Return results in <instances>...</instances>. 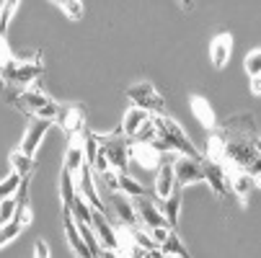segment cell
<instances>
[{"label":"cell","instance_id":"cell-20","mask_svg":"<svg viewBox=\"0 0 261 258\" xmlns=\"http://www.w3.org/2000/svg\"><path fill=\"white\" fill-rule=\"evenodd\" d=\"M147 119H150V114H147V111H142V108H137V106H129L127 111H124L122 127H119L122 137H135V134H137V129H140Z\"/></svg>","mask_w":261,"mask_h":258},{"label":"cell","instance_id":"cell-5","mask_svg":"<svg viewBox=\"0 0 261 258\" xmlns=\"http://www.w3.org/2000/svg\"><path fill=\"white\" fill-rule=\"evenodd\" d=\"M6 101L11 106H16L18 111H26L34 117L39 108H44L49 103V96H44L39 91H6Z\"/></svg>","mask_w":261,"mask_h":258},{"label":"cell","instance_id":"cell-9","mask_svg":"<svg viewBox=\"0 0 261 258\" xmlns=\"http://www.w3.org/2000/svg\"><path fill=\"white\" fill-rule=\"evenodd\" d=\"M132 207H135V214H137V222L145 225V230H150V227H166V219H163L161 209L150 202V196L132 199Z\"/></svg>","mask_w":261,"mask_h":258},{"label":"cell","instance_id":"cell-3","mask_svg":"<svg viewBox=\"0 0 261 258\" xmlns=\"http://www.w3.org/2000/svg\"><path fill=\"white\" fill-rule=\"evenodd\" d=\"M98 137V145H101V150L109 160V168L111 170H117V173H127V163H129V142L127 137H122V132L117 129L114 134H109V137Z\"/></svg>","mask_w":261,"mask_h":258},{"label":"cell","instance_id":"cell-41","mask_svg":"<svg viewBox=\"0 0 261 258\" xmlns=\"http://www.w3.org/2000/svg\"><path fill=\"white\" fill-rule=\"evenodd\" d=\"M178 8L189 13V11H194V3H192V0H181V3H178Z\"/></svg>","mask_w":261,"mask_h":258},{"label":"cell","instance_id":"cell-8","mask_svg":"<svg viewBox=\"0 0 261 258\" xmlns=\"http://www.w3.org/2000/svg\"><path fill=\"white\" fill-rule=\"evenodd\" d=\"M91 227H93V233H96V238H98V245H101L103 250H114V253H119V238H117V230L111 227V222L106 219L103 212H96V209H93V214H91Z\"/></svg>","mask_w":261,"mask_h":258},{"label":"cell","instance_id":"cell-14","mask_svg":"<svg viewBox=\"0 0 261 258\" xmlns=\"http://www.w3.org/2000/svg\"><path fill=\"white\" fill-rule=\"evenodd\" d=\"M230 52H233V36L230 34H217L212 44H210V62L215 70H222L230 62Z\"/></svg>","mask_w":261,"mask_h":258},{"label":"cell","instance_id":"cell-1","mask_svg":"<svg viewBox=\"0 0 261 258\" xmlns=\"http://www.w3.org/2000/svg\"><path fill=\"white\" fill-rule=\"evenodd\" d=\"M153 122H155V129H158V139L153 142V147H155L161 155H166V153H181L184 158L202 163L199 150L192 145V139L186 137V132H184V129H181L168 114L153 117Z\"/></svg>","mask_w":261,"mask_h":258},{"label":"cell","instance_id":"cell-31","mask_svg":"<svg viewBox=\"0 0 261 258\" xmlns=\"http://www.w3.org/2000/svg\"><path fill=\"white\" fill-rule=\"evenodd\" d=\"M21 181H23V178H21L18 173H13V170H11L3 181H0V202H3V199H13L16 191H18V186H21Z\"/></svg>","mask_w":261,"mask_h":258},{"label":"cell","instance_id":"cell-29","mask_svg":"<svg viewBox=\"0 0 261 258\" xmlns=\"http://www.w3.org/2000/svg\"><path fill=\"white\" fill-rule=\"evenodd\" d=\"M55 6L70 18V21H81L86 16V6L81 0H55Z\"/></svg>","mask_w":261,"mask_h":258},{"label":"cell","instance_id":"cell-15","mask_svg":"<svg viewBox=\"0 0 261 258\" xmlns=\"http://www.w3.org/2000/svg\"><path fill=\"white\" fill-rule=\"evenodd\" d=\"M83 165H86V153H83V139L78 134V137H70V142H67L62 170H67L70 176H78Z\"/></svg>","mask_w":261,"mask_h":258},{"label":"cell","instance_id":"cell-36","mask_svg":"<svg viewBox=\"0 0 261 258\" xmlns=\"http://www.w3.org/2000/svg\"><path fill=\"white\" fill-rule=\"evenodd\" d=\"M13 219H16L18 225H23V227H26V225H31V207H29V204H18V209H16V217H13Z\"/></svg>","mask_w":261,"mask_h":258},{"label":"cell","instance_id":"cell-22","mask_svg":"<svg viewBox=\"0 0 261 258\" xmlns=\"http://www.w3.org/2000/svg\"><path fill=\"white\" fill-rule=\"evenodd\" d=\"M178 212H181V186H176L173 194H171L168 199H163V209H161V214H163V219H166V227H168V230L176 227V222H178Z\"/></svg>","mask_w":261,"mask_h":258},{"label":"cell","instance_id":"cell-33","mask_svg":"<svg viewBox=\"0 0 261 258\" xmlns=\"http://www.w3.org/2000/svg\"><path fill=\"white\" fill-rule=\"evenodd\" d=\"M246 72H248V78H258L261 75V49L256 47V49H251L248 54H246Z\"/></svg>","mask_w":261,"mask_h":258},{"label":"cell","instance_id":"cell-2","mask_svg":"<svg viewBox=\"0 0 261 258\" xmlns=\"http://www.w3.org/2000/svg\"><path fill=\"white\" fill-rule=\"evenodd\" d=\"M0 70H3V83H11V85H18L21 91H29V85L44 75V65L42 60H34V62H23L18 57H11L8 62L0 65Z\"/></svg>","mask_w":261,"mask_h":258},{"label":"cell","instance_id":"cell-12","mask_svg":"<svg viewBox=\"0 0 261 258\" xmlns=\"http://www.w3.org/2000/svg\"><path fill=\"white\" fill-rule=\"evenodd\" d=\"M199 165H202V181L210 183V189H212L217 196H225V194H228V176H225V170L220 168V163L202 158Z\"/></svg>","mask_w":261,"mask_h":258},{"label":"cell","instance_id":"cell-18","mask_svg":"<svg viewBox=\"0 0 261 258\" xmlns=\"http://www.w3.org/2000/svg\"><path fill=\"white\" fill-rule=\"evenodd\" d=\"M111 207H114V212H117V217H119V222H122L124 227H137V225H140L129 196H124V194L114 191V194H111Z\"/></svg>","mask_w":261,"mask_h":258},{"label":"cell","instance_id":"cell-32","mask_svg":"<svg viewBox=\"0 0 261 258\" xmlns=\"http://www.w3.org/2000/svg\"><path fill=\"white\" fill-rule=\"evenodd\" d=\"M21 233H23V225H18L16 219L6 222L3 227H0V248H3V245H8V243H13V240H16Z\"/></svg>","mask_w":261,"mask_h":258},{"label":"cell","instance_id":"cell-40","mask_svg":"<svg viewBox=\"0 0 261 258\" xmlns=\"http://www.w3.org/2000/svg\"><path fill=\"white\" fill-rule=\"evenodd\" d=\"M98 258H122V255L114 253V250H103V248H101V250H98Z\"/></svg>","mask_w":261,"mask_h":258},{"label":"cell","instance_id":"cell-27","mask_svg":"<svg viewBox=\"0 0 261 258\" xmlns=\"http://www.w3.org/2000/svg\"><path fill=\"white\" fill-rule=\"evenodd\" d=\"M8 160H11V168H13V173H18L21 178H29V173L34 170V158L23 155L21 150H13V153L8 155Z\"/></svg>","mask_w":261,"mask_h":258},{"label":"cell","instance_id":"cell-4","mask_svg":"<svg viewBox=\"0 0 261 258\" xmlns=\"http://www.w3.org/2000/svg\"><path fill=\"white\" fill-rule=\"evenodd\" d=\"M127 98L132 101V106L142 108V111H147V114H158V117L166 114V101H163V96L155 91L153 83H147V80H140V83L129 85V88H127Z\"/></svg>","mask_w":261,"mask_h":258},{"label":"cell","instance_id":"cell-28","mask_svg":"<svg viewBox=\"0 0 261 258\" xmlns=\"http://www.w3.org/2000/svg\"><path fill=\"white\" fill-rule=\"evenodd\" d=\"M16 11H18V0H6L3 8H0V39H3V42L8 36V26H11Z\"/></svg>","mask_w":261,"mask_h":258},{"label":"cell","instance_id":"cell-37","mask_svg":"<svg viewBox=\"0 0 261 258\" xmlns=\"http://www.w3.org/2000/svg\"><path fill=\"white\" fill-rule=\"evenodd\" d=\"M168 233H171L168 227H150V230H147V235H150V238L155 240V245H161V243L168 238Z\"/></svg>","mask_w":261,"mask_h":258},{"label":"cell","instance_id":"cell-11","mask_svg":"<svg viewBox=\"0 0 261 258\" xmlns=\"http://www.w3.org/2000/svg\"><path fill=\"white\" fill-rule=\"evenodd\" d=\"M173 178H176V186H192V183L202 181V165L197 160L189 158H176L173 163Z\"/></svg>","mask_w":261,"mask_h":258},{"label":"cell","instance_id":"cell-21","mask_svg":"<svg viewBox=\"0 0 261 258\" xmlns=\"http://www.w3.org/2000/svg\"><path fill=\"white\" fill-rule=\"evenodd\" d=\"M173 189H176L173 165L163 160V163H161V168H158V178H155V194H158L161 199H168V196L173 194Z\"/></svg>","mask_w":261,"mask_h":258},{"label":"cell","instance_id":"cell-35","mask_svg":"<svg viewBox=\"0 0 261 258\" xmlns=\"http://www.w3.org/2000/svg\"><path fill=\"white\" fill-rule=\"evenodd\" d=\"M98 181H101V183H106V186L111 189V194L119 191V173H117V170H111V168H109L106 173H101V176H98Z\"/></svg>","mask_w":261,"mask_h":258},{"label":"cell","instance_id":"cell-26","mask_svg":"<svg viewBox=\"0 0 261 258\" xmlns=\"http://www.w3.org/2000/svg\"><path fill=\"white\" fill-rule=\"evenodd\" d=\"M119 194L129 196V199H137V196H147L145 186L140 181H135L129 173H119Z\"/></svg>","mask_w":261,"mask_h":258},{"label":"cell","instance_id":"cell-34","mask_svg":"<svg viewBox=\"0 0 261 258\" xmlns=\"http://www.w3.org/2000/svg\"><path fill=\"white\" fill-rule=\"evenodd\" d=\"M16 209H18V202L16 199H3V202H0V227L16 217Z\"/></svg>","mask_w":261,"mask_h":258},{"label":"cell","instance_id":"cell-30","mask_svg":"<svg viewBox=\"0 0 261 258\" xmlns=\"http://www.w3.org/2000/svg\"><path fill=\"white\" fill-rule=\"evenodd\" d=\"M158 139V129H155V122H153V117L147 119L140 129H137V134L132 137V145H153Z\"/></svg>","mask_w":261,"mask_h":258},{"label":"cell","instance_id":"cell-13","mask_svg":"<svg viewBox=\"0 0 261 258\" xmlns=\"http://www.w3.org/2000/svg\"><path fill=\"white\" fill-rule=\"evenodd\" d=\"M228 186H230V191H233L243 204H248L251 194L258 189V181L251 178L246 170H230V173H228Z\"/></svg>","mask_w":261,"mask_h":258},{"label":"cell","instance_id":"cell-10","mask_svg":"<svg viewBox=\"0 0 261 258\" xmlns=\"http://www.w3.org/2000/svg\"><path fill=\"white\" fill-rule=\"evenodd\" d=\"M55 124L62 127L70 137H78L86 129V111H83V106H62V111L55 119Z\"/></svg>","mask_w":261,"mask_h":258},{"label":"cell","instance_id":"cell-7","mask_svg":"<svg viewBox=\"0 0 261 258\" xmlns=\"http://www.w3.org/2000/svg\"><path fill=\"white\" fill-rule=\"evenodd\" d=\"M75 189H78V194L91 204V209H96V212H103V214H106V204L98 199L96 176H93V170H91L88 165H83V168H81V173L75 176Z\"/></svg>","mask_w":261,"mask_h":258},{"label":"cell","instance_id":"cell-24","mask_svg":"<svg viewBox=\"0 0 261 258\" xmlns=\"http://www.w3.org/2000/svg\"><path fill=\"white\" fill-rule=\"evenodd\" d=\"M67 214L75 219V225H91V214H93V209H91V204L78 194L75 199H72V207H70Z\"/></svg>","mask_w":261,"mask_h":258},{"label":"cell","instance_id":"cell-6","mask_svg":"<svg viewBox=\"0 0 261 258\" xmlns=\"http://www.w3.org/2000/svg\"><path fill=\"white\" fill-rule=\"evenodd\" d=\"M52 127H55V122L36 119V117H34V119L29 122V127H26V134H23V139H21V147H18V150H21L23 155L34 158L36 150H39V145H42V139H44V134H47Z\"/></svg>","mask_w":261,"mask_h":258},{"label":"cell","instance_id":"cell-42","mask_svg":"<svg viewBox=\"0 0 261 258\" xmlns=\"http://www.w3.org/2000/svg\"><path fill=\"white\" fill-rule=\"evenodd\" d=\"M147 258H168V255H163V253H158V250H153V253H147Z\"/></svg>","mask_w":261,"mask_h":258},{"label":"cell","instance_id":"cell-43","mask_svg":"<svg viewBox=\"0 0 261 258\" xmlns=\"http://www.w3.org/2000/svg\"><path fill=\"white\" fill-rule=\"evenodd\" d=\"M0 85H3V70H0Z\"/></svg>","mask_w":261,"mask_h":258},{"label":"cell","instance_id":"cell-16","mask_svg":"<svg viewBox=\"0 0 261 258\" xmlns=\"http://www.w3.org/2000/svg\"><path fill=\"white\" fill-rule=\"evenodd\" d=\"M65 238H67V245H70V250L75 253L78 258H96L93 253H91V248L86 245V240H83V235L78 233V225H75V219H72L67 212H65Z\"/></svg>","mask_w":261,"mask_h":258},{"label":"cell","instance_id":"cell-17","mask_svg":"<svg viewBox=\"0 0 261 258\" xmlns=\"http://www.w3.org/2000/svg\"><path fill=\"white\" fill-rule=\"evenodd\" d=\"M129 158H135L137 165L145 168V170L161 168V163H163V155L155 150L153 145H132V142H129Z\"/></svg>","mask_w":261,"mask_h":258},{"label":"cell","instance_id":"cell-39","mask_svg":"<svg viewBox=\"0 0 261 258\" xmlns=\"http://www.w3.org/2000/svg\"><path fill=\"white\" fill-rule=\"evenodd\" d=\"M251 93L261 96V78H251Z\"/></svg>","mask_w":261,"mask_h":258},{"label":"cell","instance_id":"cell-23","mask_svg":"<svg viewBox=\"0 0 261 258\" xmlns=\"http://www.w3.org/2000/svg\"><path fill=\"white\" fill-rule=\"evenodd\" d=\"M158 253H163V255H168V258H189V250L184 248V243H181V238L171 230L168 233V238L158 245Z\"/></svg>","mask_w":261,"mask_h":258},{"label":"cell","instance_id":"cell-25","mask_svg":"<svg viewBox=\"0 0 261 258\" xmlns=\"http://www.w3.org/2000/svg\"><path fill=\"white\" fill-rule=\"evenodd\" d=\"M60 191H62V207H65V212H70L72 199L78 196V189H75V176H70L67 170H62V176H60Z\"/></svg>","mask_w":261,"mask_h":258},{"label":"cell","instance_id":"cell-44","mask_svg":"<svg viewBox=\"0 0 261 258\" xmlns=\"http://www.w3.org/2000/svg\"><path fill=\"white\" fill-rule=\"evenodd\" d=\"M145 258H147V255H145Z\"/></svg>","mask_w":261,"mask_h":258},{"label":"cell","instance_id":"cell-38","mask_svg":"<svg viewBox=\"0 0 261 258\" xmlns=\"http://www.w3.org/2000/svg\"><path fill=\"white\" fill-rule=\"evenodd\" d=\"M34 258H49V245L44 240H36L34 243Z\"/></svg>","mask_w":261,"mask_h":258},{"label":"cell","instance_id":"cell-19","mask_svg":"<svg viewBox=\"0 0 261 258\" xmlns=\"http://www.w3.org/2000/svg\"><path fill=\"white\" fill-rule=\"evenodd\" d=\"M189 106H192L197 122H199L204 129H215V127H217L215 111H212V106H210V101H207L204 96H192V98H189Z\"/></svg>","mask_w":261,"mask_h":258}]
</instances>
